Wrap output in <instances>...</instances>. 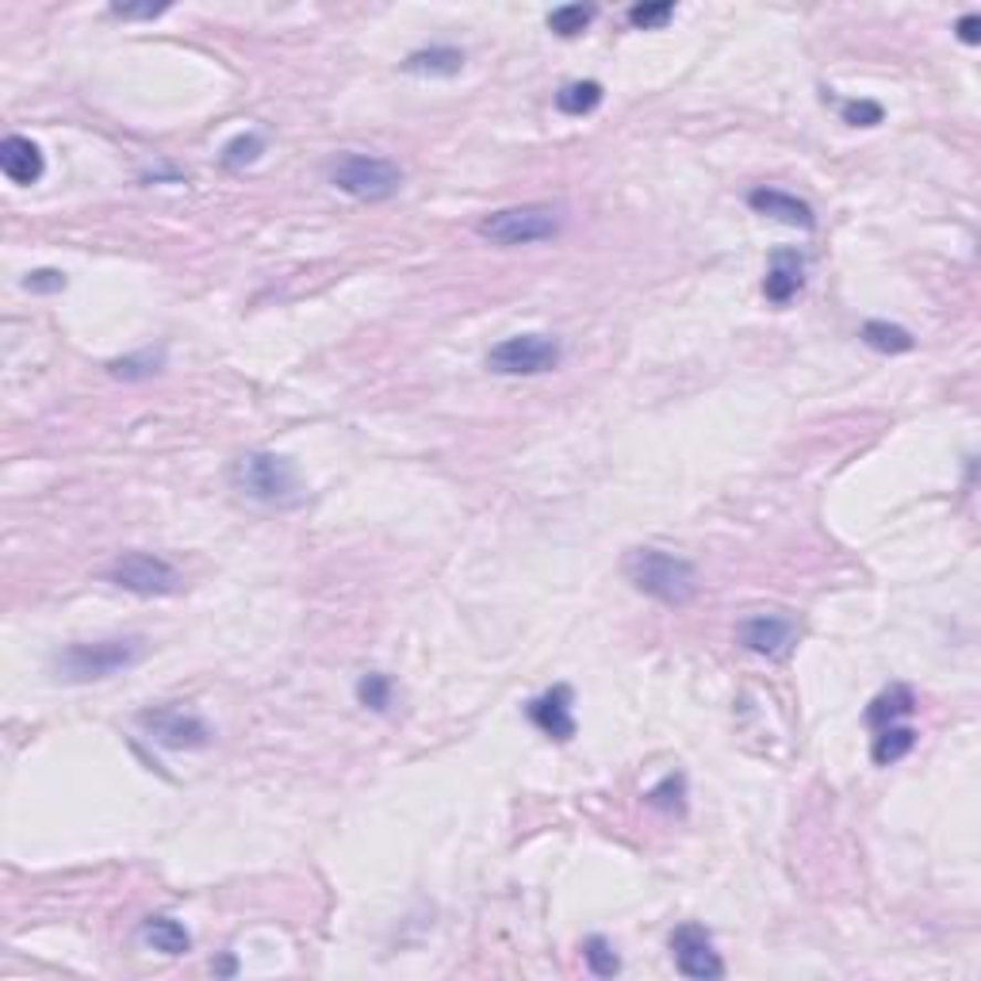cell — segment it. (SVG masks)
<instances>
[{
    "mask_svg": "<svg viewBox=\"0 0 981 981\" xmlns=\"http://www.w3.org/2000/svg\"><path fill=\"white\" fill-rule=\"evenodd\" d=\"M143 656H146L143 636L77 641V644H65L59 656H54V675H59L62 683L85 686V683H101V678H112V675L127 672V667H135Z\"/></svg>",
    "mask_w": 981,
    "mask_h": 981,
    "instance_id": "cell-1",
    "label": "cell"
},
{
    "mask_svg": "<svg viewBox=\"0 0 981 981\" xmlns=\"http://www.w3.org/2000/svg\"><path fill=\"white\" fill-rule=\"evenodd\" d=\"M625 576L648 599L664 606H686L698 594V571L690 560L664 549H633L625 560Z\"/></svg>",
    "mask_w": 981,
    "mask_h": 981,
    "instance_id": "cell-2",
    "label": "cell"
},
{
    "mask_svg": "<svg viewBox=\"0 0 981 981\" xmlns=\"http://www.w3.org/2000/svg\"><path fill=\"white\" fill-rule=\"evenodd\" d=\"M231 484L242 491L245 498L265 506H296L304 498V487H299V472L288 456L265 453V449H253V453H242L231 468Z\"/></svg>",
    "mask_w": 981,
    "mask_h": 981,
    "instance_id": "cell-3",
    "label": "cell"
},
{
    "mask_svg": "<svg viewBox=\"0 0 981 981\" xmlns=\"http://www.w3.org/2000/svg\"><path fill=\"white\" fill-rule=\"evenodd\" d=\"M330 184L361 203H383L403 188V169L376 154H341L330 166Z\"/></svg>",
    "mask_w": 981,
    "mask_h": 981,
    "instance_id": "cell-4",
    "label": "cell"
},
{
    "mask_svg": "<svg viewBox=\"0 0 981 981\" xmlns=\"http://www.w3.org/2000/svg\"><path fill=\"white\" fill-rule=\"evenodd\" d=\"M560 211L549 208V203H526V208H503L495 215L479 219V239L495 242V245H534V242H549L560 234Z\"/></svg>",
    "mask_w": 981,
    "mask_h": 981,
    "instance_id": "cell-5",
    "label": "cell"
},
{
    "mask_svg": "<svg viewBox=\"0 0 981 981\" xmlns=\"http://www.w3.org/2000/svg\"><path fill=\"white\" fill-rule=\"evenodd\" d=\"M563 361V346L552 334H514L491 346L487 368L498 376H541Z\"/></svg>",
    "mask_w": 981,
    "mask_h": 981,
    "instance_id": "cell-6",
    "label": "cell"
},
{
    "mask_svg": "<svg viewBox=\"0 0 981 981\" xmlns=\"http://www.w3.org/2000/svg\"><path fill=\"white\" fill-rule=\"evenodd\" d=\"M108 579L119 587V591L143 594V599H166V594H181L184 579L181 571L169 560L154 552H123L116 563H112Z\"/></svg>",
    "mask_w": 981,
    "mask_h": 981,
    "instance_id": "cell-7",
    "label": "cell"
},
{
    "mask_svg": "<svg viewBox=\"0 0 981 981\" xmlns=\"http://www.w3.org/2000/svg\"><path fill=\"white\" fill-rule=\"evenodd\" d=\"M138 725H143L154 743H161V748H169V751H200L215 740L211 725L203 721L196 709H184V706L143 709V714H138Z\"/></svg>",
    "mask_w": 981,
    "mask_h": 981,
    "instance_id": "cell-8",
    "label": "cell"
},
{
    "mask_svg": "<svg viewBox=\"0 0 981 981\" xmlns=\"http://www.w3.org/2000/svg\"><path fill=\"white\" fill-rule=\"evenodd\" d=\"M672 959L683 978L694 981H717L725 978V962L714 951V936L702 924H678L672 931Z\"/></svg>",
    "mask_w": 981,
    "mask_h": 981,
    "instance_id": "cell-9",
    "label": "cell"
},
{
    "mask_svg": "<svg viewBox=\"0 0 981 981\" xmlns=\"http://www.w3.org/2000/svg\"><path fill=\"white\" fill-rule=\"evenodd\" d=\"M736 641L763 660H787L798 644V625L787 613H751L736 629Z\"/></svg>",
    "mask_w": 981,
    "mask_h": 981,
    "instance_id": "cell-10",
    "label": "cell"
},
{
    "mask_svg": "<svg viewBox=\"0 0 981 981\" xmlns=\"http://www.w3.org/2000/svg\"><path fill=\"white\" fill-rule=\"evenodd\" d=\"M571 702H576L571 686L560 683V686H552V690L537 694V698L526 706V717L534 721V729H541L549 740L568 743L571 736H576V714H571Z\"/></svg>",
    "mask_w": 981,
    "mask_h": 981,
    "instance_id": "cell-11",
    "label": "cell"
},
{
    "mask_svg": "<svg viewBox=\"0 0 981 981\" xmlns=\"http://www.w3.org/2000/svg\"><path fill=\"white\" fill-rule=\"evenodd\" d=\"M801 284H805V257L798 250H774L763 276V296L774 307H787L801 292Z\"/></svg>",
    "mask_w": 981,
    "mask_h": 981,
    "instance_id": "cell-12",
    "label": "cell"
},
{
    "mask_svg": "<svg viewBox=\"0 0 981 981\" xmlns=\"http://www.w3.org/2000/svg\"><path fill=\"white\" fill-rule=\"evenodd\" d=\"M748 208L767 219H779L787 226H798V231H813L816 226L813 208L805 200H798V196L782 192V188H756V192H748Z\"/></svg>",
    "mask_w": 981,
    "mask_h": 981,
    "instance_id": "cell-13",
    "label": "cell"
},
{
    "mask_svg": "<svg viewBox=\"0 0 981 981\" xmlns=\"http://www.w3.org/2000/svg\"><path fill=\"white\" fill-rule=\"evenodd\" d=\"M0 169H4V177L12 184H35L39 177L46 173V161H43V150H39L31 138L8 135L4 143H0Z\"/></svg>",
    "mask_w": 981,
    "mask_h": 981,
    "instance_id": "cell-14",
    "label": "cell"
},
{
    "mask_svg": "<svg viewBox=\"0 0 981 981\" xmlns=\"http://www.w3.org/2000/svg\"><path fill=\"white\" fill-rule=\"evenodd\" d=\"M913 709H917V694H913L905 683H894L866 706V725H871V729H886V725L905 721Z\"/></svg>",
    "mask_w": 981,
    "mask_h": 981,
    "instance_id": "cell-15",
    "label": "cell"
},
{
    "mask_svg": "<svg viewBox=\"0 0 981 981\" xmlns=\"http://www.w3.org/2000/svg\"><path fill=\"white\" fill-rule=\"evenodd\" d=\"M407 73H422V77H456L464 70V51L456 46H426V51L407 54Z\"/></svg>",
    "mask_w": 981,
    "mask_h": 981,
    "instance_id": "cell-16",
    "label": "cell"
},
{
    "mask_svg": "<svg viewBox=\"0 0 981 981\" xmlns=\"http://www.w3.org/2000/svg\"><path fill=\"white\" fill-rule=\"evenodd\" d=\"M878 736H874L871 743V759L874 767H889L897 763V759H905L913 748H917V729H909V725H886V729H874Z\"/></svg>",
    "mask_w": 981,
    "mask_h": 981,
    "instance_id": "cell-17",
    "label": "cell"
},
{
    "mask_svg": "<svg viewBox=\"0 0 981 981\" xmlns=\"http://www.w3.org/2000/svg\"><path fill=\"white\" fill-rule=\"evenodd\" d=\"M143 939L161 954H184L192 947V936L181 920L173 917H146L143 920Z\"/></svg>",
    "mask_w": 981,
    "mask_h": 981,
    "instance_id": "cell-18",
    "label": "cell"
},
{
    "mask_svg": "<svg viewBox=\"0 0 981 981\" xmlns=\"http://www.w3.org/2000/svg\"><path fill=\"white\" fill-rule=\"evenodd\" d=\"M858 338H863L871 349H878V354H909V349L917 346V341H913V334L905 330V326L882 323V318H871V323H863Z\"/></svg>",
    "mask_w": 981,
    "mask_h": 981,
    "instance_id": "cell-19",
    "label": "cell"
},
{
    "mask_svg": "<svg viewBox=\"0 0 981 981\" xmlns=\"http://www.w3.org/2000/svg\"><path fill=\"white\" fill-rule=\"evenodd\" d=\"M602 85L599 81H571V85H563L560 93H556V108L563 112V116H591L594 108L602 104Z\"/></svg>",
    "mask_w": 981,
    "mask_h": 981,
    "instance_id": "cell-20",
    "label": "cell"
},
{
    "mask_svg": "<svg viewBox=\"0 0 981 981\" xmlns=\"http://www.w3.org/2000/svg\"><path fill=\"white\" fill-rule=\"evenodd\" d=\"M594 15H599V8L594 4H560L549 12V31L560 39H576L583 35L587 28L594 23Z\"/></svg>",
    "mask_w": 981,
    "mask_h": 981,
    "instance_id": "cell-21",
    "label": "cell"
},
{
    "mask_svg": "<svg viewBox=\"0 0 981 981\" xmlns=\"http://www.w3.org/2000/svg\"><path fill=\"white\" fill-rule=\"evenodd\" d=\"M583 962L594 978H618L621 974V959L613 951V943L606 936H587L583 939Z\"/></svg>",
    "mask_w": 981,
    "mask_h": 981,
    "instance_id": "cell-22",
    "label": "cell"
},
{
    "mask_svg": "<svg viewBox=\"0 0 981 981\" xmlns=\"http://www.w3.org/2000/svg\"><path fill=\"white\" fill-rule=\"evenodd\" d=\"M161 365H166V354H154V349H146V354H135V357H119V361H108V372L116 376V380H150V376L161 372Z\"/></svg>",
    "mask_w": 981,
    "mask_h": 981,
    "instance_id": "cell-23",
    "label": "cell"
},
{
    "mask_svg": "<svg viewBox=\"0 0 981 981\" xmlns=\"http://www.w3.org/2000/svg\"><path fill=\"white\" fill-rule=\"evenodd\" d=\"M265 154V138L257 135V130H245V135H234L231 143L223 146V166L226 169H242V166H253V161Z\"/></svg>",
    "mask_w": 981,
    "mask_h": 981,
    "instance_id": "cell-24",
    "label": "cell"
},
{
    "mask_svg": "<svg viewBox=\"0 0 981 981\" xmlns=\"http://www.w3.org/2000/svg\"><path fill=\"white\" fill-rule=\"evenodd\" d=\"M644 801H648L652 809H664V813H686V779L683 774H667L660 787H652L648 794H644Z\"/></svg>",
    "mask_w": 981,
    "mask_h": 981,
    "instance_id": "cell-25",
    "label": "cell"
},
{
    "mask_svg": "<svg viewBox=\"0 0 981 981\" xmlns=\"http://www.w3.org/2000/svg\"><path fill=\"white\" fill-rule=\"evenodd\" d=\"M672 20H675L672 0H644V4L629 8V23H633L636 31H660V28H667Z\"/></svg>",
    "mask_w": 981,
    "mask_h": 981,
    "instance_id": "cell-26",
    "label": "cell"
},
{
    "mask_svg": "<svg viewBox=\"0 0 981 981\" xmlns=\"http://www.w3.org/2000/svg\"><path fill=\"white\" fill-rule=\"evenodd\" d=\"M357 702H361L365 709H372V714H388V706H391V678L383 675V672L361 675V683H357Z\"/></svg>",
    "mask_w": 981,
    "mask_h": 981,
    "instance_id": "cell-27",
    "label": "cell"
},
{
    "mask_svg": "<svg viewBox=\"0 0 981 981\" xmlns=\"http://www.w3.org/2000/svg\"><path fill=\"white\" fill-rule=\"evenodd\" d=\"M840 116H844V123H852V127H878V123L886 119V112L874 101H847L844 108H840Z\"/></svg>",
    "mask_w": 981,
    "mask_h": 981,
    "instance_id": "cell-28",
    "label": "cell"
},
{
    "mask_svg": "<svg viewBox=\"0 0 981 981\" xmlns=\"http://www.w3.org/2000/svg\"><path fill=\"white\" fill-rule=\"evenodd\" d=\"M23 288H28V292H62L65 288V273H59V268H35V273H28Z\"/></svg>",
    "mask_w": 981,
    "mask_h": 981,
    "instance_id": "cell-29",
    "label": "cell"
},
{
    "mask_svg": "<svg viewBox=\"0 0 981 981\" xmlns=\"http://www.w3.org/2000/svg\"><path fill=\"white\" fill-rule=\"evenodd\" d=\"M112 12L123 15V20H158V15H161V12H169V8H166V4H158V8H154V4H150V8H127V4H116V8H112Z\"/></svg>",
    "mask_w": 981,
    "mask_h": 981,
    "instance_id": "cell-30",
    "label": "cell"
},
{
    "mask_svg": "<svg viewBox=\"0 0 981 981\" xmlns=\"http://www.w3.org/2000/svg\"><path fill=\"white\" fill-rule=\"evenodd\" d=\"M978 28H981L978 12H967V15H962V20H959V28H954V31H959V39H962V43H967V46H978V39H981V35H978Z\"/></svg>",
    "mask_w": 981,
    "mask_h": 981,
    "instance_id": "cell-31",
    "label": "cell"
},
{
    "mask_svg": "<svg viewBox=\"0 0 981 981\" xmlns=\"http://www.w3.org/2000/svg\"><path fill=\"white\" fill-rule=\"evenodd\" d=\"M219 974H234V959H223V962H219Z\"/></svg>",
    "mask_w": 981,
    "mask_h": 981,
    "instance_id": "cell-32",
    "label": "cell"
}]
</instances>
